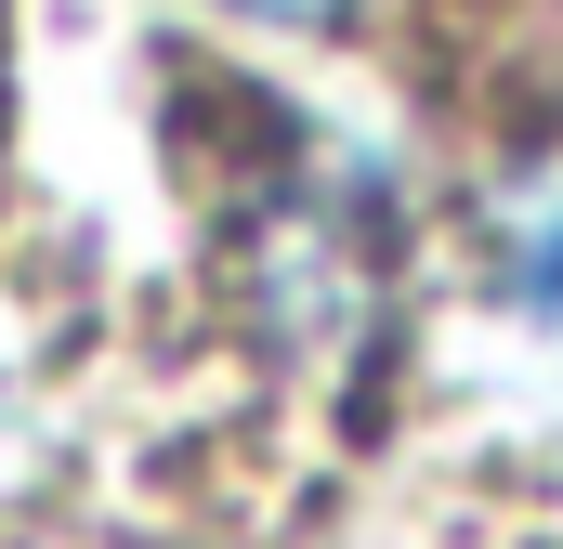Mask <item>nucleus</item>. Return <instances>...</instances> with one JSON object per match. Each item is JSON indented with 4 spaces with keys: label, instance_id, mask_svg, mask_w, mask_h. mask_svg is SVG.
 Listing matches in <instances>:
<instances>
[{
    "label": "nucleus",
    "instance_id": "f257e3e1",
    "mask_svg": "<svg viewBox=\"0 0 563 549\" xmlns=\"http://www.w3.org/2000/svg\"><path fill=\"white\" fill-rule=\"evenodd\" d=\"M485 274H498V301L525 327H563V157L511 170L485 197Z\"/></svg>",
    "mask_w": 563,
    "mask_h": 549
},
{
    "label": "nucleus",
    "instance_id": "f03ea898",
    "mask_svg": "<svg viewBox=\"0 0 563 549\" xmlns=\"http://www.w3.org/2000/svg\"><path fill=\"white\" fill-rule=\"evenodd\" d=\"M223 13H250V26H354L380 0H223Z\"/></svg>",
    "mask_w": 563,
    "mask_h": 549
}]
</instances>
